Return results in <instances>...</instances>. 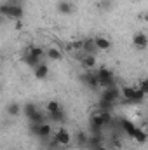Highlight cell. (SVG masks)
<instances>
[{
	"mask_svg": "<svg viewBox=\"0 0 148 150\" xmlns=\"http://www.w3.org/2000/svg\"><path fill=\"white\" fill-rule=\"evenodd\" d=\"M0 11H2L4 16H7V18H11V19H21L23 14H25L23 7H21L19 4H4V5L0 7Z\"/></svg>",
	"mask_w": 148,
	"mask_h": 150,
	"instance_id": "cell-1",
	"label": "cell"
},
{
	"mask_svg": "<svg viewBox=\"0 0 148 150\" xmlns=\"http://www.w3.org/2000/svg\"><path fill=\"white\" fill-rule=\"evenodd\" d=\"M122 96L127 101H141L145 98V93L140 87H132V86H125L122 87Z\"/></svg>",
	"mask_w": 148,
	"mask_h": 150,
	"instance_id": "cell-2",
	"label": "cell"
},
{
	"mask_svg": "<svg viewBox=\"0 0 148 150\" xmlns=\"http://www.w3.org/2000/svg\"><path fill=\"white\" fill-rule=\"evenodd\" d=\"M96 74H98V80H99V86H101V87L106 89V87H113V86H115L113 74H111L108 68H105V67H103V68H98Z\"/></svg>",
	"mask_w": 148,
	"mask_h": 150,
	"instance_id": "cell-3",
	"label": "cell"
},
{
	"mask_svg": "<svg viewBox=\"0 0 148 150\" xmlns=\"http://www.w3.org/2000/svg\"><path fill=\"white\" fill-rule=\"evenodd\" d=\"M54 138H56V142H58L61 147H68L70 142H72V134H70V131H68L66 127H59V129L56 131Z\"/></svg>",
	"mask_w": 148,
	"mask_h": 150,
	"instance_id": "cell-4",
	"label": "cell"
},
{
	"mask_svg": "<svg viewBox=\"0 0 148 150\" xmlns=\"http://www.w3.org/2000/svg\"><path fill=\"white\" fill-rule=\"evenodd\" d=\"M82 82L85 86H89L91 89H96L99 86V80H98V74L96 72H85L82 75Z\"/></svg>",
	"mask_w": 148,
	"mask_h": 150,
	"instance_id": "cell-5",
	"label": "cell"
},
{
	"mask_svg": "<svg viewBox=\"0 0 148 150\" xmlns=\"http://www.w3.org/2000/svg\"><path fill=\"white\" fill-rule=\"evenodd\" d=\"M132 45L136 49H147L148 47V37L143 33V32H136L132 35Z\"/></svg>",
	"mask_w": 148,
	"mask_h": 150,
	"instance_id": "cell-6",
	"label": "cell"
},
{
	"mask_svg": "<svg viewBox=\"0 0 148 150\" xmlns=\"http://www.w3.org/2000/svg\"><path fill=\"white\" fill-rule=\"evenodd\" d=\"M120 94H122V91H118V89L113 86V87H106V89H105V93H103V96H101V98H105V100H106V101H110V103H115V101L118 100V96H120Z\"/></svg>",
	"mask_w": 148,
	"mask_h": 150,
	"instance_id": "cell-7",
	"label": "cell"
},
{
	"mask_svg": "<svg viewBox=\"0 0 148 150\" xmlns=\"http://www.w3.org/2000/svg\"><path fill=\"white\" fill-rule=\"evenodd\" d=\"M73 11H75V7L70 0H61V2H58V12H59V14L68 16V14H72Z\"/></svg>",
	"mask_w": 148,
	"mask_h": 150,
	"instance_id": "cell-8",
	"label": "cell"
},
{
	"mask_svg": "<svg viewBox=\"0 0 148 150\" xmlns=\"http://www.w3.org/2000/svg\"><path fill=\"white\" fill-rule=\"evenodd\" d=\"M99 49H98V45H96V42H94V38H85L84 40V52L85 54H96Z\"/></svg>",
	"mask_w": 148,
	"mask_h": 150,
	"instance_id": "cell-9",
	"label": "cell"
},
{
	"mask_svg": "<svg viewBox=\"0 0 148 150\" xmlns=\"http://www.w3.org/2000/svg\"><path fill=\"white\" fill-rule=\"evenodd\" d=\"M94 42H96V45H98L99 51H110L111 49V42L106 37H101V35H99V37L94 38Z\"/></svg>",
	"mask_w": 148,
	"mask_h": 150,
	"instance_id": "cell-10",
	"label": "cell"
},
{
	"mask_svg": "<svg viewBox=\"0 0 148 150\" xmlns=\"http://www.w3.org/2000/svg\"><path fill=\"white\" fill-rule=\"evenodd\" d=\"M47 58L51 61H61L63 59V54H61V51L58 47H49L47 49Z\"/></svg>",
	"mask_w": 148,
	"mask_h": 150,
	"instance_id": "cell-11",
	"label": "cell"
},
{
	"mask_svg": "<svg viewBox=\"0 0 148 150\" xmlns=\"http://www.w3.org/2000/svg\"><path fill=\"white\" fill-rule=\"evenodd\" d=\"M120 126H122V129H124V131H125L131 138L134 136V133H136V129H138V127H136L131 120H125V119H124V120H120Z\"/></svg>",
	"mask_w": 148,
	"mask_h": 150,
	"instance_id": "cell-12",
	"label": "cell"
},
{
	"mask_svg": "<svg viewBox=\"0 0 148 150\" xmlns=\"http://www.w3.org/2000/svg\"><path fill=\"white\" fill-rule=\"evenodd\" d=\"M47 75H49V67H47L45 63H40L37 68H35V79L42 80V79H45Z\"/></svg>",
	"mask_w": 148,
	"mask_h": 150,
	"instance_id": "cell-13",
	"label": "cell"
},
{
	"mask_svg": "<svg viewBox=\"0 0 148 150\" xmlns=\"http://www.w3.org/2000/svg\"><path fill=\"white\" fill-rule=\"evenodd\" d=\"M25 63H26L28 67H32V68H37L38 65L42 63V59H40V58H37V56H33L32 52H28V54L25 56Z\"/></svg>",
	"mask_w": 148,
	"mask_h": 150,
	"instance_id": "cell-14",
	"label": "cell"
},
{
	"mask_svg": "<svg viewBox=\"0 0 148 150\" xmlns=\"http://www.w3.org/2000/svg\"><path fill=\"white\" fill-rule=\"evenodd\" d=\"M82 65H84V68L92 70V68L96 67V58H94L92 54H85V56H84V59H82Z\"/></svg>",
	"mask_w": 148,
	"mask_h": 150,
	"instance_id": "cell-15",
	"label": "cell"
},
{
	"mask_svg": "<svg viewBox=\"0 0 148 150\" xmlns=\"http://www.w3.org/2000/svg\"><path fill=\"white\" fill-rule=\"evenodd\" d=\"M28 52H32L33 56H37L40 59H44V58L47 56V51H44V49L38 47V45H28Z\"/></svg>",
	"mask_w": 148,
	"mask_h": 150,
	"instance_id": "cell-16",
	"label": "cell"
},
{
	"mask_svg": "<svg viewBox=\"0 0 148 150\" xmlns=\"http://www.w3.org/2000/svg\"><path fill=\"white\" fill-rule=\"evenodd\" d=\"M87 147H91V149H99L101 147V136L99 134H92L91 138H89V143H87Z\"/></svg>",
	"mask_w": 148,
	"mask_h": 150,
	"instance_id": "cell-17",
	"label": "cell"
},
{
	"mask_svg": "<svg viewBox=\"0 0 148 150\" xmlns=\"http://www.w3.org/2000/svg\"><path fill=\"white\" fill-rule=\"evenodd\" d=\"M132 138H134V140H136L138 143H145V142H147V138H148V136H147V131H143L141 127H138Z\"/></svg>",
	"mask_w": 148,
	"mask_h": 150,
	"instance_id": "cell-18",
	"label": "cell"
},
{
	"mask_svg": "<svg viewBox=\"0 0 148 150\" xmlns=\"http://www.w3.org/2000/svg\"><path fill=\"white\" fill-rule=\"evenodd\" d=\"M87 143H89V138L85 136V133H78L77 134V147H87Z\"/></svg>",
	"mask_w": 148,
	"mask_h": 150,
	"instance_id": "cell-19",
	"label": "cell"
},
{
	"mask_svg": "<svg viewBox=\"0 0 148 150\" xmlns=\"http://www.w3.org/2000/svg\"><path fill=\"white\" fill-rule=\"evenodd\" d=\"M58 110H61L59 103H58L56 100H51V101L47 103V112H49V113H54V112H58Z\"/></svg>",
	"mask_w": 148,
	"mask_h": 150,
	"instance_id": "cell-20",
	"label": "cell"
},
{
	"mask_svg": "<svg viewBox=\"0 0 148 150\" xmlns=\"http://www.w3.org/2000/svg\"><path fill=\"white\" fill-rule=\"evenodd\" d=\"M19 110H21V108H19L18 103H9V105H7V113H9V115H18Z\"/></svg>",
	"mask_w": 148,
	"mask_h": 150,
	"instance_id": "cell-21",
	"label": "cell"
},
{
	"mask_svg": "<svg viewBox=\"0 0 148 150\" xmlns=\"http://www.w3.org/2000/svg\"><path fill=\"white\" fill-rule=\"evenodd\" d=\"M37 110H38V108L33 105V103H26V105H25V113H26V117H28V119L37 112Z\"/></svg>",
	"mask_w": 148,
	"mask_h": 150,
	"instance_id": "cell-22",
	"label": "cell"
},
{
	"mask_svg": "<svg viewBox=\"0 0 148 150\" xmlns=\"http://www.w3.org/2000/svg\"><path fill=\"white\" fill-rule=\"evenodd\" d=\"M49 115H51L52 120H58V122H63V120H65V112H63V110H58V112L49 113Z\"/></svg>",
	"mask_w": 148,
	"mask_h": 150,
	"instance_id": "cell-23",
	"label": "cell"
},
{
	"mask_svg": "<svg viewBox=\"0 0 148 150\" xmlns=\"http://www.w3.org/2000/svg\"><path fill=\"white\" fill-rule=\"evenodd\" d=\"M138 87H140V89H141V91L145 93V96H147V94H148V79H141V80H140V86H138Z\"/></svg>",
	"mask_w": 148,
	"mask_h": 150,
	"instance_id": "cell-24",
	"label": "cell"
},
{
	"mask_svg": "<svg viewBox=\"0 0 148 150\" xmlns=\"http://www.w3.org/2000/svg\"><path fill=\"white\" fill-rule=\"evenodd\" d=\"M96 150H113V149H108V147H103V145H101L99 149H96Z\"/></svg>",
	"mask_w": 148,
	"mask_h": 150,
	"instance_id": "cell-25",
	"label": "cell"
},
{
	"mask_svg": "<svg viewBox=\"0 0 148 150\" xmlns=\"http://www.w3.org/2000/svg\"><path fill=\"white\" fill-rule=\"evenodd\" d=\"M132 2H140V0H132Z\"/></svg>",
	"mask_w": 148,
	"mask_h": 150,
	"instance_id": "cell-26",
	"label": "cell"
}]
</instances>
